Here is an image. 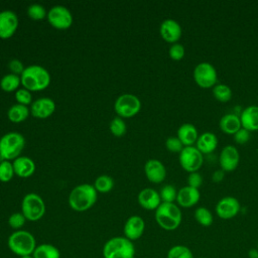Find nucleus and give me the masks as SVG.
<instances>
[{"mask_svg": "<svg viewBox=\"0 0 258 258\" xmlns=\"http://www.w3.org/2000/svg\"><path fill=\"white\" fill-rule=\"evenodd\" d=\"M224 176H225V171L222 169H217L212 174V180L214 182H220L224 179Z\"/></svg>", "mask_w": 258, "mask_h": 258, "instance_id": "nucleus-44", "label": "nucleus"}, {"mask_svg": "<svg viewBox=\"0 0 258 258\" xmlns=\"http://www.w3.org/2000/svg\"><path fill=\"white\" fill-rule=\"evenodd\" d=\"M137 202L140 207L148 211H155L162 203L159 192L151 187L141 189L137 196Z\"/></svg>", "mask_w": 258, "mask_h": 258, "instance_id": "nucleus-19", "label": "nucleus"}, {"mask_svg": "<svg viewBox=\"0 0 258 258\" xmlns=\"http://www.w3.org/2000/svg\"><path fill=\"white\" fill-rule=\"evenodd\" d=\"M192 76L197 85L203 89L214 87L218 81L216 68L208 61L198 63L194 69Z\"/></svg>", "mask_w": 258, "mask_h": 258, "instance_id": "nucleus-9", "label": "nucleus"}, {"mask_svg": "<svg viewBox=\"0 0 258 258\" xmlns=\"http://www.w3.org/2000/svg\"><path fill=\"white\" fill-rule=\"evenodd\" d=\"M213 95L216 100L226 103L231 100L232 98V90L231 88L226 84H216L213 87Z\"/></svg>", "mask_w": 258, "mask_h": 258, "instance_id": "nucleus-30", "label": "nucleus"}, {"mask_svg": "<svg viewBox=\"0 0 258 258\" xmlns=\"http://www.w3.org/2000/svg\"><path fill=\"white\" fill-rule=\"evenodd\" d=\"M15 175L12 161L2 160L0 161V181L8 182Z\"/></svg>", "mask_w": 258, "mask_h": 258, "instance_id": "nucleus-35", "label": "nucleus"}, {"mask_svg": "<svg viewBox=\"0 0 258 258\" xmlns=\"http://www.w3.org/2000/svg\"><path fill=\"white\" fill-rule=\"evenodd\" d=\"M47 21L55 29L64 30L72 26V12L63 5H54L47 11Z\"/></svg>", "mask_w": 258, "mask_h": 258, "instance_id": "nucleus-11", "label": "nucleus"}, {"mask_svg": "<svg viewBox=\"0 0 258 258\" xmlns=\"http://www.w3.org/2000/svg\"><path fill=\"white\" fill-rule=\"evenodd\" d=\"M240 203L234 197H224L216 205V214L223 220L233 219L240 212Z\"/></svg>", "mask_w": 258, "mask_h": 258, "instance_id": "nucleus-12", "label": "nucleus"}, {"mask_svg": "<svg viewBox=\"0 0 258 258\" xmlns=\"http://www.w3.org/2000/svg\"><path fill=\"white\" fill-rule=\"evenodd\" d=\"M19 258H33L32 255H27V256H22V257H19Z\"/></svg>", "mask_w": 258, "mask_h": 258, "instance_id": "nucleus-46", "label": "nucleus"}, {"mask_svg": "<svg viewBox=\"0 0 258 258\" xmlns=\"http://www.w3.org/2000/svg\"><path fill=\"white\" fill-rule=\"evenodd\" d=\"M27 15L32 20H42L47 16V12L43 5L33 3L27 7Z\"/></svg>", "mask_w": 258, "mask_h": 258, "instance_id": "nucleus-34", "label": "nucleus"}, {"mask_svg": "<svg viewBox=\"0 0 258 258\" xmlns=\"http://www.w3.org/2000/svg\"><path fill=\"white\" fill-rule=\"evenodd\" d=\"M22 88L30 92H40L45 90L50 84V74L39 64L26 67L20 76Z\"/></svg>", "mask_w": 258, "mask_h": 258, "instance_id": "nucleus-1", "label": "nucleus"}, {"mask_svg": "<svg viewBox=\"0 0 258 258\" xmlns=\"http://www.w3.org/2000/svg\"><path fill=\"white\" fill-rule=\"evenodd\" d=\"M240 161V154L234 145H226L220 152L219 163L225 172L233 171L237 168Z\"/></svg>", "mask_w": 258, "mask_h": 258, "instance_id": "nucleus-14", "label": "nucleus"}, {"mask_svg": "<svg viewBox=\"0 0 258 258\" xmlns=\"http://www.w3.org/2000/svg\"><path fill=\"white\" fill-rule=\"evenodd\" d=\"M201 194L198 188L185 185L177 190L176 202L179 207L191 208L199 203Z\"/></svg>", "mask_w": 258, "mask_h": 258, "instance_id": "nucleus-20", "label": "nucleus"}, {"mask_svg": "<svg viewBox=\"0 0 258 258\" xmlns=\"http://www.w3.org/2000/svg\"><path fill=\"white\" fill-rule=\"evenodd\" d=\"M8 69L10 71L11 74L17 75V76H21V74L24 71V66L22 63L21 60L17 59V58H13L8 62Z\"/></svg>", "mask_w": 258, "mask_h": 258, "instance_id": "nucleus-42", "label": "nucleus"}, {"mask_svg": "<svg viewBox=\"0 0 258 258\" xmlns=\"http://www.w3.org/2000/svg\"><path fill=\"white\" fill-rule=\"evenodd\" d=\"M199 258H205V257H199Z\"/></svg>", "mask_w": 258, "mask_h": 258, "instance_id": "nucleus-48", "label": "nucleus"}, {"mask_svg": "<svg viewBox=\"0 0 258 258\" xmlns=\"http://www.w3.org/2000/svg\"><path fill=\"white\" fill-rule=\"evenodd\" d=\"M26 218L21 212H15L11 214L8 218V225L10 228L14 229L15 231L17 230H22V227L24 226L26 222Z\"/></svg>", "mask_w": 258, "mask_h": 258, "instance_id": "nucleus-37", "label": "nucleus"}, {"mask_svg": "<svg viewBox=\"0 0 258 258\" xmlns=\"http://www.w3.org/2000/svg\"><path fill=\"white\" fill-rule=\"evenodd\" d=\"M250 139V131L244 129L241 127L235 134H234V140L238 144H245L249 141Z\"/></svg>", "mask_w": 258, "mask_h": 258, "instance_id": "nucleus-43", "label": "nucleus"}, {"mask_svg": "<svg viewBox=\"0 0 258 258\" xmlns=\"http://www.w3.org/2000/svg\"><path fill=\"white\" fill-rule=\"evenodd\" d=\"M7 246L12 253L22 257L32 255L37 245L34 236L30 232L17 230L9 235L7 239Z\"/></svg>", "mask_w": 258, "mask_h": 258, "instance_id": "nucleus-4", "label": "nucleus"}, {"mask_svg": "<svg viewBox=\"0 0 258 258\" xmlns=\"http://www.w3.org/2000/svg\"><path fill=\"white\" fill-rule=\"evenodd\" d=\"M21 86V80L20 76L14 75V74H7L3 76L0 80V88L2 91L11 93V92H16Z\"/></svg>", "mask_w": 258, "mask_h": 258, "instance_id": "nucleus-28", "label": "nucleus"}, {"mask_svg": "<svg viewBox=\"0 0 258 258\" xmlns=\"http://www.w3.org/2000/svg\"><path fill=\"white\" fill-rule=\"evenodd\" d=\"M248 258H258V249L252 248L248 251Z\"/></svg>", "mask_w": 258, "mask_h": 258, "instance_id": "nucleus-45", "label": "nucleus"}, {"mask_svg": "<svg viewBox=\"0 0 258 258\" xmlns=\"http://www.w3.org/2000/svg\"><path fill=\"white\" fill-rule=\"evenodd\" d=\"M15 100H16L17 104L24 105V106L28 107V105H31V103H32L31 92L24 88H19L15 92Z\"/></svg>", "mask_w": 258, "mask_h": 258, "instance_id": "nucleus-38", "label": "nucleus"}, {"mask_svg": "<svg viewBox=\"0 0 258 258\" xmlns=\"http://www.w3.org/2000/svg\"><path fill=\"white\" fill-rule=\"evenodd\" d=\"M30 114L38 119H45L50 117L55 111V103L48 97L38 98L30 105Z\"/></svg>", "mask_w": 258, "mask_h": 258, "instance_id": "nucleus-15", "label": "nucleus"}, {"mask_svg": "<svg viewBox=\"0 0 258 258\" xmlns=\"http://www.w3.org/2000/svg\"><path fill=\"white\" fill-rule=\"evenodd\" d=\"M32 256L33 258H60V252L54 245L42 243L36 246Z\"/></svg>", "mask_w": 258, "mask_h": 258, "instance_id": "nucleus-27", "label": "nucleus"}, {"mask_svg": "<svg viewBox=\"0 0 258 258\" xmlns=\"http://www.w3.org/2000/svg\"><path fill=\"white\" fill-rule=\"evenodd\" d=\"M180 166L187 172L198 171L204 162L203 153L196 146H184L179 152Z\"/></svg>", "mask_w": 258, "mask_h": 258, "instance_id": "nucleus-10", "label": "nucleus"}, {"mask_svg": "<svg viewBox=\"0 0 258 258\" xmlns=\"http://www.w3.org/2000/svg\"><path fill=\"white\" fill-rule=\"evenodd\" d=\"M203 183V176L199 171L195 172H189L187 176V185L195 187V188H200V186Z\"/></svg>", "mask_w": 258, "mask_h": 258, "instance_id": "nucleus-41", "label": "nucleus"}, {"mask_svg": "<svg viewBox=\"0 0 258 258\" xmlns=\"http://www.w3.org/2000/svg\"><path fill=\"white\" fill-rule=\"evenodd\" d=\"M109 130L115 137H122L126 133L127 126L123 118L117 116L111 120L109 124Z\"/></svg>", "mask_w": 258, "mask_h": 258, "instance_id": "nucleus-33", "label": "nucleus"}, {"mask_svg": "<svg viewBox=\"0 0 258 258\" xmlns=\"http://www.w3.org/2000/svg\"><path fill=\"white\" fill-rule=\"evenodd\" d=\"M144 230H145L144 220L138 215L130 216L124 224V228H123L124 237H126L127 239L133 242L135 240H138L143 235Z\"/></svg>", "mask_w": 258, "mask_h": 258, "instance_id": "nucleus-16", "label": "nucleus"}, {"mask_svg": "<svg viewBox=\"0 0 258 258\" xmlns=\"http://www.w3.org/2000/svg\"><path fill=\"white\" fill-rule=\"evenodd\" d=\"M144 173L149 181L153 183H160L165 179L166 169L160 160L151 158L144 164Z\"/></svg>", "mask_w": 258, "mask_h": 258, "instance_id": "nucleus-18", "label": "nucleus"}, {"mask_svg": "<svg viewBox=\"0 0 258 258\" xmlns=\"http://www.w3.org/2000/svg\"><path fill=\"white\" fill-rule=\"evenodd\" d=\"M168 54L171 59L180 60L183 58V56L185 54V48L181 43H178V42L172 43L171 46L169 47Z\"/></svg>", "mask_w": 258, "mask_h": 258, "instance_id": "nucleus-40", "label": "nucleus"}, {"mask_svg": "<svg viewBox=\"0 0 258 258\" xmlns=\"http://www.w3.org/2000/svg\"><path fill=\"white\" fill-rule=\"evenodd\" d=\"M154 217L158 226L165 231L177 229L182 220L181 211L174 203H161L155 210Z\"/></svg>", "mask_w": 258, "mask_h": 258, "instance_id": "nucleus-3", "label": "nucleus"}, {"mask_svg": "<svg viewBox=\"0 0 258 258\" xmlns=\"http://www.w3.org/2000/svg\"><path fill=\"white\" fill-rule=\"evenodd\" d=\"M21 213L24 215L27 221H39L45 214L44 201L35 192L25 195L21 202Z\"/></svg>", "mask_w": 258, "mask_h": 258, "instance_id": "nucleus-7", "label": "nucleus"}, {"mask_svg": "<svg viewBox=\"0 0 258 258\" xmlns=\"http://www.w3.org/2000/svg\"><path fill=\"white\" fill-rule=\"evenodd\" d=\"M25 146V139L18 132H8L0 138V157L2 160L13 161L20 156Z\"/></svg>", "mask_w": 258, "mask_h": 258, "instance_id": "nucleus-6", "label": "nucleus"}, {"mask_svg": "<svg viewBox=\"0 0 258 258\" xmlns=\"http://www.w3.org/2000/svg\"><path fill=\"white\" fill-rule=\"evenodd\" d=\"M177 137L183 146H192L199 137L196 126L191 123H183L177 129Z\"/></svg>", "mask_w": 258, "mask_h": 258, "instance_id": "nucleus-23", "label": "nucleus"}, {"mask_svg": "<svg viewBox=\"0 0 258 258\" xmlns=\"http://www.w3.org/2000/svg\"><path fill=\"white\" fill-rule=\"evenodd\" d=\"M104 258H134L135 247L132 241L124 236L110 238L103 246Z\"/></svg>", "mask_w": 258, "mask_h": 258, "instance_id": "nucleus-5", "label": "nucleus"}, {"mask_svg": "<svg viewBox=\"0 0 258 258\" xmlns=\"http://www.w3.org/2000/svg\"><path fill=\"white\" fill-rule=\"evenodd\" d=\"M194 216L196 221L203 227H210L214 222L213 214L206 207H199L196 209Z\"/></svg>", "mask_w": 258, "mask_h": 258, "instance_id": "nucleus-29", "label": "nucleus"}, {"mask_svg": "<svg viewBox=\"0 0 258 258\" xmlns=\"http://www.w3.org/2000/svg\"><path fill=\"white\" fill-rule=\"evenodd\" d=\"M257 249H258V242H257Z\"/></svg>", "mask_w": 258, "mask_h": 258, "instance_id": "nucleus-47", "label": "nucleus"}, {"mask_svg": "<svg viewBox=\"0 0 258 258\" xmlns=\"http://www.w3.org/2000/svg\"><path fill=\"white\" fill-rule=\"evenodd\" d=\"M98 191L93 184L81 183L75 186L69 195V206L76 212L90 210L97 202Z\"/></svg>", "mask_w": 258, "mask_h": 258, "instance_id": "nucleus-2", "label": "nucleus"}, {"mask_svg": "<svg viewBox=\"0 0 258 258\" xmlns=\"http://www.w3.org/2000/svg\"><path fill=\"white\" fill-rule=\"evenodd\" d=\"M159 32L163 40L169 43H175L181 37L182 29L180 24L171 18L164 19L159 27Z\"/></svg>", "mask_w": 258, "mask_h": 258, "instance_id": "nucleus-17", "label": "nucleus"}, {"mask_svg": "<svg viewBox=\"0 0 258 258\" xmlns=\"http://www.w3.org/2000/svg\"><path fill=\"white\" fill-rule=\"evenodd\" d=\"M30 114V110L27 106L14 104L7 111V117L12 123H21L25 121Z\"/></svg>", "mask_w": 258, "mask_h": 258, "instance_id": "nucleus-26", "label": "nucleus"}, {"mask_svg": "<svg viewBox=\"0 0 258 258\" xmlns=\"http://www.w3.org/2000/svg\"><path fill=\"white\" fill-rule=\"evenodd\" d=\"M166 258H195L192 251L184 245H173L169 248Z\"/></svg>", "mask_w": 258, "mask_h": 258, "instance_id": "nucleus-32", "label": "nucleus"}, {"mask_svg": "<svg viewBox=\"0 0 258 258\" xmlns=\"http://www.w3.org/2000/svg\"><path fill=\"white\" fill-rule=\"evenodd\" d=\"M94 187L98 192H102V194L109 192L114 187V180L110 175H107V174L99 175L95 179Z\"/></svg>", "mask_w": 258, "mask_h": 258, "instance_id": "nucleus-31", "label": "nucleus"}, {"mask_svg": "<svg viewBox=\"0 0 258 258\" xmlns=\"http://www.w3.org/2000/svg\"><path fill=\"white\" fill-rule=\"evenodd\" d=\"M114 110L118 117L131 118L141 110V101L133 94H122L115 100Z\"/></svg>", "mask_w": 258, "mask_h": 258, "instance_id": "nucleus-8", "label": "nucleus"}, {"mask_svg": "<svg viewBox=\"0 0 258 258\" xmlns=\"http://www.w3.org/2000/svg\"><path fill=\"white\" fill-rule=\"evenodd\" d=\"M241 125L244 129L252 132L258 130V106L250 105L246 107L240 115Z\"/></svg>", "mask_w": 258, "mask_h": 258, "instance_id": "nucleus-21", "label": "nucleus"}, {"mask_svg": "<svg viewBox=\"0 0 258 258\" xmlns=\"http://www.w3.org/2000/svg\"><path fill=\"white\" fill-rule=\"evenodd\" d=\"M165 147L170 152L179 153L184 146L177 136H169L165 140Z\"/></svg>", "mask_w": 258, "mask_h": 258, "instance_id": "nucleus-39", "label": "nucleus"}, {"mask_svg": "<svg viewBox=\"0 0 258 258\" xmlns=\"http://www.w3.org/2000/svg\"><path fill=\"white\" fill-rule=\"evenodd\" d=\"M159 196L162 203H174L177 197V190L172 184H165L161 187Z\"/></svg>", "mask_w": 258, "mask_h": 258, "instance_id": "nucleus-36", "label": "nucleus"}, {"mask_svg": "<svg viewBox=\"0 0 258 258\" xmlns=\"http://www.w3.org/2000/svg\"><path fill=\"white\" fill-rule=\"evenodd\" d=\"M221 130L226 134H235L241 127L240 117L233 113L225 114L221 117L219 122Z\"/></svg>", "mask_w": 258, "mask_h": 258, "instance_id": "nucleus-25", "label": "nucleus"}, {"mask_svg": "<svg viewBox=\"0 0 258 258\" xmlns=\"http://www.w3.org/2000/svg\"><path fill=\"white\" fill-rule=\"evenodd\" d=\"M12 164L15 174L22 178L31 176L35 171V163L28 156L20 155L12 161Z\"/></svg>", "mask_w": 258, "mask_h": 258, "instance_id": "nucleus-22", "label": "nucleus"}, {"mask_svg": "<svg viewBox=\"0 0 258 258\" xmlns=\"http://www.w3.org/2000/svg\"><path fill=\"white\" fill-rule=\"evenodd\" d=\"M196 145V147L203 154H208L213 152L217 148L218 138L213 132H204L203 134L199 135Z\"/></svg>", "mask_w": 258, "mask_h": 258, "instance_id": "nucleus-24", "label": "nucleus"}, {"mask_svg": "<svg viewBox=\"0 0 258 258\" xmlns=\"http://www.w3.org/2000/svg\"><path fill=\"white\" fill-rule=\"evenodd\" d=\"M19 25L18 16L11 10L0 11V38H10Z\"/></svg>", "mask_w": 258, "mask_h": 258, "instance_id": "nucleus-13", "label": "nucleus"}]
</instances>
